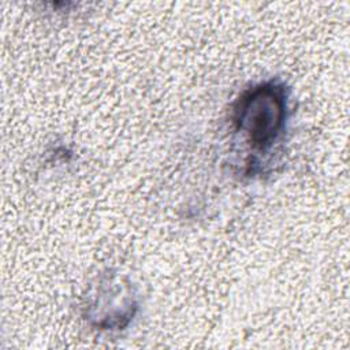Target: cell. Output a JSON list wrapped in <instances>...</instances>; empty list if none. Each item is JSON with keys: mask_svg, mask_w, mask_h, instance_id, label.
<instances>
[{"mask_svg": "<svg viewBox=\"0 0 350 350\" xmlns=\"http://www.w3.org/2000/svg\"><path fill=\"white\" fill-rule=\"evenodd\" d=\"M287 112V88L273 79L262 82L245 90L234 103V130L253 152L267 154L286 130Z\"/></svg>", "mask_w": 350, "mask_h": 350, "instance_id": "6da1fadb", "label": "cell"}, {"mask_svg": "<svg viewBox=\"0 0 350 350\" xmlns=\"http://www.w3.org/2000/svg\"><path fill=\"white\" fill-rule=\"evenodd\" d=\"M137 309L138 304L130 286L109 278V284H100L94 301L86 306L85 316L100 329H122L133 320Z\"/></svg>", "mask_w": 350, "mask_h": 350, "instance_id": "7a4b0ae2", "label": "cell"}]
</instances>
